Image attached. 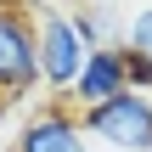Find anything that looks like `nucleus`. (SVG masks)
Returning <instances> with one entry per match:
<instances>
[{
  "mask_svg": "<svg viewBox=\"0 0 152 152\" xmlns=\"http://www.w3.org/2000/svg\"><path fill=\"white\" fill-rule=\"evenodd\" d=\"M79 124H85V135L107 141L113 152H152V96H141V90L130 85V90H118L113 102L79 113Z\"/></svg>",
  "mask_w": 152,
  "mask_h": 152,
  "instance_id": "f257e3e1",
  "label": "nucleus"
},
{
  "mask_svg": "<svg viewBox=\"0 0 152 152\" xmlns=\"http://www.w3.org/2000/svg\"><path fill=\"white\" fill-rule=\"evenodd\" d=\"M34 45H39V85L56 90V96H68L73 79H79V68H85V45H79L68 11L39 6V17H34Z\"/></svg>",
  "mask_w": 152,
  "mask_h": 152,
  "instance_id": "f03ea898",
  "label": "nucleus"
},
{
  "mask_svg": "<svg viewBox=\"0 0 152 152\" xmlns=\"http://www.w3.org/2000/svg\"><path fill=\"white\" fill-rule=\"evenodd\" d=\"M28 90H39V45H34V17L0 11V102H23Z\"/></svg>",
  "mask_w": 152,
  "mask_h": 152,
  "instance_id": "7ed1b4c3",
  "label": "nucleus"
},
{
  "mask_svg": "<svg viewBox=\"0 0 152 152\" xmlns=\"http://www.w3.org/2000/svg\"><path fill=\"white\" fill-rule=\"evenodd\" d=\"M11 152H90V135H85V124H79V113L68 102H45L17 130Z\"/></svg>",
  "mask_w": 152,
  "mask_h": 152,
  "instance_id": "20e7f679",
  "label": "nucleus"
},
{
  "mask_svg": "<svg viewBox=\"0 0 152 152\" xmlns=\"http://www.w3.org/2000/svg\"><path fill=\"white\" fill-rule=\"evenodd\" d=\"M118 90H130V68H124L118 45H102V51H85V68H79V79H73L68 102H73L79 113H90V107L113 102Z\"/></svg>",
  "mask_w": 152,
  "mask_h": 152,
  "instance_id": "39448f33",
  "label": "nucleus"
},
{
  "mask_svg": "<svg viewBox=\"0 0 152 152\" xmlns=\"http://www.w3.org/2000/svg\"><path fill=\"white\" fill-rule=\"evenodd\" d=\"M118 56H124V68H130V85H135V90L152 85V0H141L135 11H124Z\"/></svg>",
  "mask_w": 152,
  "mask_h": 152,
  "instance_id": "423d86ee",
  "label": "nucleus"
},
{
  "mask_svg": "<svg viewBox=\"0 0 152 152\" xmlns=\"http://www.w3.org/2000/svg\"><path fill=\"white\" fill-rule=\"evenodd\" d=\"M17 6H23V0H0V11H17Z\"/></svg>",
  "mask_w": 152,
  "mask_h": 152,
  "instance_id": "0eeeda50",
  "label": "nucleus"
}]
</instances>
